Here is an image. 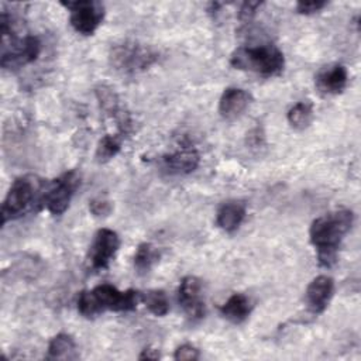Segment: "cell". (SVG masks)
Segmentation results:
<instances>
[{"label": "cell", "instance_id": "1", "mask_svg": "<svg viewBox=\"0 0 361 361\" xmlns=\"http://www.w3.org/2000/svg\"><path fill=\"white\" fill-rule=\"evenodd\" d=\"M353 212L341 207L312 221L309 227V240L316 250L320 267L331 268L337 262L340 247L353 226Z\"/></svg>", "mask_w": 361, "mask_h": 361}, {"label": "cell", "instance_id": "2", "mask_svg": "<svg viewBox=\"0 0 361 361\" xmlns=\"http://www.w3.org/2000/svg\"><path fill=\"white\" fill-rule=\"evenodd\" d=\"M141 300V293L134 289L118 290L110 283H100L78 295L76 307L80 316L93 319L104 312H133Z\"/></svg>", "mask_w": 361, "mask_h": 361}, {"label": "cell", "instance_id": "3", "mask_svg": "<svg viewBox=\"0 0 361 361\" xmlns=\"http://www.w3.org/2000/svg\"><path fill=\"white\" fill-rule=\"evenodd\" d=\"M47 182L37 175H21L16 178L1 204V224L24 217L44 207Z\"/></svg>", "mask_w": 361, "mask_h": 361}, {"label": "cell", "instance_id": "4", "mask_svg": "<svg viewBox=\"0 0 361 361\" xmlns=\"http://www.w3.org/2000/svg\"><path fill=\"white\" fill-rule=\"evenodd\" d=\"M1 58L0 65L4 69H18L24 65L32 63L42 51V42L39 37L27 34L17 37L14 32L13 17L7 11H1Z\"/></svg>", "mask_w": 361, "mask_h": 361}, {"label": "cell", "instance_id": "5", "mask_svg": "<svg viewBox=\"0 0 361 361\" xmlns=\"http://www.w3.org/2000/svg\"><path fill=\"white\" fill-rule=\"evenodd\" d=\"M230 65L262 78H272L282 73L285 56L283 52L272 44L244 45L231 52Z\"/></svg>", "mask_w": 361, "mask_h": 361}, {"label": "cell", "instance_id": "6", "mask_svg": "<svg viewBox=\"0 0 361 361\" xmlns=\"http://www.w3.org/2000/svg\"><path fill=\"white\" fill-rule=\"evenodd\" d=\"M159 59V52L137 41H121L111 45L109 62L111 68L123 75H137L149 69Z\"/></svg>", "mask_w": 361, "mask_h": 361}, {"label": "cell", "instance_id": "7", "mask_svg": "<svg viewBox=\"0 0 361 361\" xmlns=\"http://www.w3.org/2000/svg\"><path fill=\"white\" fill-rule=\"evenodd\" d=\"M79 175L75 169L66 171L47 185L44 195V207L54 216H61L69 207V203L79 186Z\"/></svg>", "mask_w": 361, "mask_h": 361}, {"label": "cell", "instance_id": "8", "mask_svg": "<svg viewBox=\"0 0 361 361\" xmlns=\"http://www.w3.org/2000/svg\"><path fill=\"white\" fill-rule=\"evenodd\" d=\"M69 11V23L72 28L82 35H92L104 18V6L94 0L61 1Z\"/></svg>", "mask_w": 361, "mask_h": 361}, {"label": "cell", "instance_id": "9", "mask_svg": "<svg viewBox=\"0 0 361 361\" xmlns=\"http://www.w3.org/2000/svg\"><path fill=\"white\" fill-rule=\"evenodd\" d=\"M120 248V237L111 228H99L89 245L87 265L93 271H103L109 268L111 259L116 257Z\"/></svg>", "mask_w": 361, "mask_h": 361}, {"label": "cell", "instance_id": "10", "mask_svg": "<svg viewBox=\"0 0 361 361\" xmlns=\"http://www.w3.org/2000/svg\"><path fill=\"white\" fill-rule=\"evenodd\" d=\"M178 302L190 323L200 322L204 317L206 306L202 281L197 276L188 275L180 279L178 286Z\"/></svg>", "mask_w": 361, "mask_h": 361}, {"label": "cell", "instance_id": "11", "mask_svg": "<svg viewBox=\"0 0 361 361\" xmlns=\"http://www.w3.org/2000/svg\"><path fill=\"white\" fill-rule=\"evenodd\" d=\"M200 164V155L193 147H182L173 152L165 154L159 159V166L166 175L182 176L189 175Z\"/></svg>", "mask_w": 361, "mask_h": 361}, {"label": "cell", "instance_id": "12", "mask_svg": "<svg viewBox=\"0 0 361 361\" xmlns=\"http://www.w3.org/2000/svg\"><path fill=\"white\" fill-rule=\"evenodd\" d=\"M348 83L347 68L341 63H329L314 75L316 89L326 96H334L344 92Z\"/></svg>", "mask_w": 361, "mask_h": 361}, {"label": "cell", "instance_id": "13", "mask_svg": "<svg viewBox=\"0 0 361 361\" xmlns=\"http://www.w3.org/2000/svg\"><path fill=\"white\" fill-rule=\"evenodd\" d=\"M334 295V281L327 275H319L307 285L305 300L309 312L313 314L323 313Z\"/></svg>", "mask_w": 361, "mask_h": 361}, {"label": "cell", "instance_id": "14", "mask_svg": "<svg viewBox=\"0 0 361 361\" xmlns=\"http://www.w3.org/2000/svg\"><path fill=\"white\" fill-rule=\"evenodd\" d=\"M252 102V96L241 87H227L219 100V113L224 120L238 118Z\"/></svg>", "mask_w": 361, "mask_h": 361}, {"label": "cell", "instance_id": "15", "mask_svg": "<svg viewBox=\"0 0 361 361\" xmlns=\"http://www.w3.org/2000/svg\"><path fill=\"white\" fill-rule=\"evenodd\" d=\"M94 94L97 99V103L100 106V109L118 120V126L123 131V134L130 128V120L128 117L121 111V106H120V99L117 96V93L114 92V89H111L107 85H99L97 87H94Z\"/></svg>", "mask_w": 361, "mask_h": 361}, {"label": "cell", "instance_id": "16", "mask_svg": "<svg viewBox=\"0 0 361 361\" xmlns=\"http://www.w3.org/2000/svg\"><path fill=\"white\" fill-rule=\"evenodd\" d=\"M247 213L245 203L241 200L224 202L216 213V224L226 233H234L243 223Z\"/></svg>", "mask_w": 361, "mask_h": 361}, {"label": "cell", "instance_id": "17", "mask_svg": "<svg viewBox=\"0 0 361 361\" xmlns=\"http://www.w3.org/2000/svg\"><path fill=\"white\" fill-rule=\"evenodd\" d=\"M252 310L251 300L244 293H233L221 306L220 314L233 324L244 323Z\"/></svg>", "mask_w": 361, "mask_h": 361}, {"label": "cell", "instance_id": "18", "mask_svg": "<svg viewBox=\"0 0 361 361\" xmlns=\"http://www.w3.org/2000/svg\"><path fill=\"white\" fill-rule=\"evenodd\" d=\"M48 360H78V345L73 337L68 333H58L48 344Z\"/></svg>", "mask_w": 361, "mask_h": 361}, {"label": "cell", "instance_id": "19", "mask_svg": "<svg viewBox=\"0 0 361 361\" xmlns=\"http://www.w3.org/2000/svg\"><path fill=\"white\" fill-rule=\"evenodd\" d=\"M161 258V251L151 243H141L133 257L134 268L138 274H148Z\"/></svg>", "mask_w": 361, "mask_h": 361}, {"label": "cell", "instance_id": "20", "mask_svg": "<svg viewBox=\"0 0 361 361\" xmlns=\"http://www.w3.org/2000/svg\"><path fill=\"white\" fill-rule=\"evenodd\" d=\"M313 117H314V113H313V106L310 102L295 103L288 110V114H286V118H288V123L290 124V127L295 130H299V131L307 128L312 124Z\"/></svg>", "mask_w": 361, "mask_h": 361}, {"label": "cell", "instance_id": "21", "mask_svg": "<svg viewBox=\"0 0 361 361\" xmlns=\"http://www.w3.org/2000/svg\"><path fill=\"white\" fill-rule=\"evenodd\" d=\"M141 300L154 316L162 317L169 312L168 296L161 289H151L147 290L145 293H141Z\"/></svg>", "mask_w": 361, "mask_h": 361}, {"label": "cell", "instance_id": "22", "mask_svg": "<svg viewBox=\"0 0 361 361\" xmlns=\"http://www.w3.org/2000/svg\"><path fill=\"white\" fill-rule=\"evenodd\" d=\"M121 149V137L118 135H104L100 138L96 147V159L99 162H107L114 158Z\"/></svg>", "mask_w": 361, "mask_h": 361}, {"label": "cell", "instance_id": "23", "mask_svg": "<svg viewBox=\"0 0 361 361\" xmlns=\"http://www.w3.org/2000/svg\"><path fill=\"white\" fill-rule=\"evenodd\" d=\"M89 210L96 217H104L111 213L113 203L106 197H94L89 202Z\"/></svg>", "mask_w": 361, "mask_h": 361}, {"label": "cell", "instance_id": "24", "mask_svg": "<svg viewBox=\"0 0 361 361\" xmlns=\"http://www.w3.org/2000/svg\"><path fill=\"white\" fill-rule=\"evenodd\" d=\"M199 358H200L199 348L189 343L180 344L173 353V360H176V361H195Z\"/></svg>", "mask_w": 361, "mask_h": 361}, {"label": "cell", "instance_id": "25", "mask_svg": "<svg viewBox=\"0 0 361 361\" xmlns=\"http://www.w3.org/2000/svg\"><path fill=\"white\" fill-rule=\"evenodd\" d=\"M264 3L262 1H244L238 8V20L243 24H248L258 13Z\"/></svg>", "mask_w": 361, "mask_h": 361}, {"label": "cell", "instance_id": "26", "mask_svg": "<svg viewBox=\"0 0 361 361\" xmlns=\"http://www.w3.org/2000/svg\"><path fill=\"white\" fill-rule=\"evenodd\" d=\"M327 6V1H320V0H309V1H298L296 3V11L299 14L310 16L314 13H319Z\"/></svg>", "mask_w": 361, "mask_h": 361}, {"label": "cell", "instance_id": "27", "mask_svg": "<svg viewBox=\"0 0 361 361\" xmlns=\"http://www.w3.org/2000/svg\"><path fill=\"white\" fill-rule=\"evenodd\" d=\"M161 355L158 353V350H154V348H144L142 353L138 355L140 360H158Z\"/></svg>", "mask_w": 361, "mask_h": 361}]
</instances>
